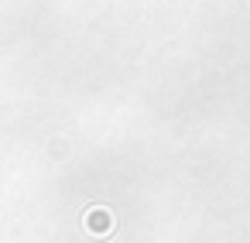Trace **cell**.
<instances>
[{"instance_id":"obj_1","label":"cell","mask_w":250,"mask_h":243,"mask_svg":"<svg viewBox=\"0 0 250 243\" xmlns=\"http://www.w3.org/2000/svg\"><path fill=\"white\" fill-rule=\"evenodd\" d=\"M86 223H89V229H93V226H96V229H103V226H110V216H106V212H96V216L89 212V219H86Z\"/></svg>"}]
</instances>
